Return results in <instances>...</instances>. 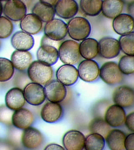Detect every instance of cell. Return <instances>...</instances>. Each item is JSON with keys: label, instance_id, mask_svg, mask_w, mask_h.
<instances>
[{"label": "cell", "instance_id": "2", "mask_svg": "<svg viewBox=\"0 0 134 150\" xmlns=\"http://www.w3.org/2000/svg\"><path fill=\"white\" fill-rule=\"evenodd\" d=\"M27 72L31 81L42 85L50 82L53 76L51 66L38 60L32 62Z\"/></svg>", "mask_w": 134, "mask_h": 150}, {"label": "cell", "instance_id": "36", "mask_svg": "<svg viewBox=\"0 0 134 150\" xmlns=\"http://www.w3.org/2000/svg\"><path fill=\"white\" fill-rule=\"evenodd\" d=\"M4 104L0 105V123L7 125L12 124V118L14 112Z\"/></svg>", "mask_w": 134, "mask_h": 150}, {"label": "cell", "instance_id": "45", "mask_svg": "<svg viewBox=\"0 0 134 150\" xmlns=\"http://www.w3.org/2000/svg\"><path fill=\"white\" fill-rule=\"evenodd\" d=\"M3 6H2V3H1V1H0V16H1V15H2V13L3 12Z\"/></svg>", "mask_w": 134, "mask_h": 150}, {"label": "cell", "instance_id": "28", "mask_svg": "<svg viewBox=\"0 0 134 150\" xmlns=\"http://www.w3.org/2000/svg\"><path fill=\"white\" fill-rule=\"evenodd\" d=\"M32 13L36 15L42 22L46 23L54 18L55 15L54 7L41 3L39 1L34 6Z\"/></svg>", "mask_w": 134, "mask_h": 150}, {"label": "cell", "instance_id": "42", "mask_svg": "<svg viewBox=\"0 0 134 150\" xmlns=\"http://www.w3.org/2000/svg\"><path fill=\"white\" fill-rule=\"evenodd\" d=\"M46 150H64L65 148L61 145L56 144H50L47 145L44 149Z\"/></svg>", "mask_w": 134, "mask_h": 150}, {"label": "cell", "instance_id": "17", "mask_svg": "<svg viewBox=\"0 0 134 150\" xmlns=\"http://www.w3.org/2000/svg\"><path fill=\"white\" fill-rule=\"evenodd\" d=\"M112 25L114 31L118 35H127L134 29V19L129 14L121 13L113 19Z\"/></svg>", "mask_w": 134, "mask_h": 150}, {"label": "cell", "instance_id": "33", "mask_svg": "<svg viewBox=\"0 0 134 150\" xmlns=\"http://www.w3.org/2000/svg\"><path fill=\"white\" fill-rule=\"evenodd\" d=\"M119 42L121 50L125 55L134 56V31L121 36Z\"/></svg>", "mask_w": 134, "mask_h": 150}, {"label": "cell", "instance_id": "40", "mask_svg": "<svg viewBox=\"0 0 134 150\" xmlns=\"http://www.w3.org/2000/svg\"><path fill=\"white\" fill-rule=\"evenodd\" d=\"M15 145L10 140L0 139V150L14 149Z\"/></svg>", "mask_w": 134, "mask_h": 150}, {"label": "cell", "instance_id": "6", "mask_svg": "<svg viewBox=\"0 0 134 150\" xmlns=\"http://www.w3.org/2000/svg\"><path fill=\"white\" fill-rule=\"evenodd\" d=\"M26 101L31 105L38 106L44 103L46 99L44 88L38 83H28L23 90Z\"/></svg>", "mask_w": 134, "mask_h": 150}, {"label": "cell", "instance_id": "29", "mask_svg": "<svg viewBox=\"0 0 134 150\" xmlns=\"http://www.w3.org/2000/svg\"><path fill=\"white\" fill-rule=\"evenodd\" d=\"M102 2L103 0H80V8L86 15L93 17L101 13Z\"/></svg>", "mask_w": 134, "mask_h": 150}, {"label": "cell", "instance_id": "3", "mask_svg": "<svg viewBox=\"0 0 134 150\" xmlns=\"http://www.w3.org/2000/svg\"><path fill=\"white\" fill-rule=\"evenodd\" d=\"M59 58L64 64L74 65L81 57L79 43L73 40L62 42L58 48Z\"/></svg>", "mask_w": 134, "mask_h": 150}, {"label": "cell", "instance_id": "27", "mask_svg": "<svg viewBox=\"0 0 134 150\" xmlns=\"http://www.w3.org/2000/svg\"><path fill=\"white\" fill-rule=\"evenodd\" d=\"M11 61L14 68L20 71H23L31 64L32 56L28 51L16 50L12 54Z\"/></svg>", "mask_w": 134, "mask_h": 150}, {"label": "cell", "instance_id": "22", "mask_svg": "<svg viewBox=\"0 0 134 150\" xmlns=\"http://www.w3.org/2000/svg\"><path fill=\"white\" fill-rule=\"evenodd\" d=\"M34 116L28 109L21 108L13 113L12 122L15 127L20 129H25L32 124Z\"/></svg>", "mask_w": 134, "mask_h": 150}, {"label": "cell", "instance_id": "24", "mask_svg": "<svg viewBox=\"0 0 134 150\" xmlns=\"http://www.w3.org/2000/svg\"><path fill=\"white\" fill-rule=\"evenodd\" d=\"M36 56L38 60L53 65L58 59V49L52 46L41 45L38 49Z\"/></svg>", "mask_w": 134, "mask_h": 150}, {"label": "cell", "instance_id": "34", "mask_svg": "<svg viewBox=\"0 0 134 150\" xmlns=\"http://www.w3.org/2000/svg\"><path fill=\"white\" fill-rule=\"evenodd\" d=\"M118 67L123 74L129 75L134 73V56L125 55L121 57Z\"/></svg>", "mask_w": 134, "mask_h": 150}, {"label": "cell", "instance_id": "37", "mask_svg": "<svg viewBox=\"0 0 134 150\" xmlns=\"http://www.w3.org/2000/svg\"><path fill=\"white\" fill-rule=\"evenodd\" d=\"M61 43L62 42H61V41L53 40L44 35L41 39V45L52 46L57 49V48H58Z\"/></svg>", "mask_w": 134, "mask_h": 150}, {"label": "cell", "instance_id": "25", "mask_svg": "<svg viewBox=\"0 0 134 150\" xmlns=\"http://www.w3.org/2000/svg\"><path fill=\"white\" fill-rule=\"evenodd\" d=\"M80 54L85 59H93L99 54V44L95 39L87 38L79 44Z\"/></svg>", "mask_w": 134, "mask_h": 150}, {"label": "cell", "instance_id": "46", "mask_svg": "<svg viewBox=\"0 0 134 150\" xmlns=\"http://www.w3.org/2000/svg\"><path fill=\"white\" fill-rule=\"evenodd\" d=\"M123 2V3H125L128 4L130 3V2H132V1H134V0H122Z\"/></svg>", "mask_w": 134, "mask_h": 150}, {"label": "cell", "instance_id": "47", "mask_svg": "<svg viewBox=\"0 0 134 150\" xmlns=\"http://www.w3.org/2000/svg\"><path fill=\"white\" fill-rule=\"evenodd\" d=\"M9 1V0H0L1 2V1H6V2H7V1Z\"/></svg>", "mask_w": 134, "mask_h": 150}, {"label": "cell", "instance_id": "21", "mask_svg": "<svg viewBox=\"0 0 134 150\" xmlns=\"http://www.w3.org/2000/svg\"><path fill=\"white\" fill-rule=\"evenodd\" d=\"M26 103L23 90L15 87L11 89L7 92L5 96L6 105L13 111L19 110Z\"/></svg>", "mask_w": 134, "mask_h": 150}, {"label": "cell", "instance_id": "11", "mask_svg": "<svg viewBox=\"0 0 134 150\" xmlns=\"http://www.w3.org/2000/svg\"><path fill=\"white\" fill-rule=\"evenodd\" d=\"M112 98L115 104L123 108L129 107L134 103V91L129 86H121L114 90Z\"/></svg>", "mask_w": 134, "mask_h": 150}, {"label": "cell", "instance_id": "1", "mask_svg": "<svg viewBox=\"0 0 134 150\" xmlns=\"http://www.w3.org/2000/svg\"><path fill=\"white\" fill-rule=\"evenodd\" d=\"M68 35L73 40L83 41L88 38L91 32V26L87 19L76 16L71 19L67 24Z\"/></svg>", "mask_w": 134, "mask_h": 150}, {"label": "cell", "instance_id": "39", "mask_svg": "<svg viewBox=\"0 0 134 150\" xmlns=\"http://www.w3.org/2000/svg\"><path fill=\"white\" fill-rule=\"evenodd\" d=\"M125 146L127 150H134V132L126 137Z\"/></svg>", "mask_w": 134, "mask_h": 150}, {"label": "cell", "instance_id": "5", "mask_svg": "<svg viewBox=\"0 0 134 150\" xmlns=\"http://www.w3.org/2000/svg\"><path fill=\"white\" fill-rule=\"evenodd\" d=\"M44 35L53 40L62 41L68 34L67 24L62 20L53 18L46 23Z\"/></svg>", "mask_w": 134, "mask_h": 150}, {"label": "cell", "instance_id": "32", "mask_svg": "<svg viewBox=\"0 0 134 150\" xmlns=\"http://www.w3.org/2000/svg\"><path fill=\"white\" fill-rule=\"evenodd\" d=\"M11 61L0 57V82H5L11 79L15 71Z\"/></svg>", "mask_w": 134, "mask_h": 150}, {"label": "cell", "instance_id": "30", "mask_svg": "<svg viewBox=\"0 0 134 150\" xmlns=\"http://www.w3.org/2000/svg\"><path fill=\"white\" fill-rule=\"evenodd\" d=\"M105 140L102 135L91 133L86 138L84 149L86 150H102L105 146Z\"/></svg>", "mask_w": 134, "mask_h": 150}, {"label": "cell", "instance_id": "10", "mask_svg": "<svg viewBox=\"0 0 134 150\" xmlns=\"http://www.w3.org/2000/svg\"><path fill=\"white\" fill-rule=\"evenodd\" d=\"M46 97L49 102L60 103L66 97L65 86L58 80L52 81L46 84L44 88Z\"/></svg>", "mask_w": 134, "mask_h": 150}, {"label": "cell", "instance_id": "31", "mask_svg": "<svg viewBox=\"0 0 134 150\" xmlns=\"http://www.w3.org/2000/svg\"><path fill=\"white\" fill-rule=\"evenodd\" d=\"M89 129L91 133L99 134L105 138L110 130V126L104 119L97 117L91 121Z\"/></svg>", "mask_w": 134, "mask_h": 150}, {"label": "cell", "instance_id": "35", "mask_svg": "<svg viewBox=\"0 0 134 150\" xmlns=\"http://www.w3.org/2000/svg\"><path fill=\"white\" fill-rule=\"evenodd\" d=\"M14 26L11 21L7 17L0 16V38H7L12 33Z\"/></svg>", "mask_w": 134, "mask_h": 150}, {"label": "cell", "instance_id": "9", "mask_svg": "<svg viewBox=\"0 0 134 150\" xmlns=\"http://www.w3.org/2000/svg\"><path fill=\"white\" fill-rule=\"evenodd\" d=\"M99 54L103 58L110 59L119 55L121 49L119 41L110 37H103L98 42Z\"/></svg>", "mask_w": 134, "mask_h": 150}, {"label": "cell", "instance_id": "7", "mask_svg": "<svg viewBox=\"0 0 134 150\" xmlns=\"http://www.w3.org/2000/svg\"><path fill=\"white\" fill-rule=\"evenodd\" d=\"M77 70L79 77L84 81H94L99 76V67L97 62L93 59L82 61L79 64Z\"/></svg>", "mask_w": 134, "mask_h": 150}, {"label": "cell", "instance_id": "26", "mask_svg": "<svg viewBox=\"0 0 134 150\" xmlns=\"http://www.w3.org/2000/svg\"><path fill=\"white\" fill-rule=\"evenodd\" d=\"M123 4L122 0H103L101 12L105 17L113 19L122 13Z\"/></svg>", "mask_w": 134, "mask_h": 150}, {"label": "cell", "instance_id": "16", "mask_svg": "<svg viewBox=\"0 0 134 150\" xmlns=\"http://www.w3.org/2000/svg\"><path fill=\"white\" fill-rule=\"evenodd\" d=\"M125 112L123 108L117 104L110 105L105 114L104 119L110 127H117L124 123Z\"/></svg>", "mask_w": 134, "mask_h": 150}, {"label": "cell", "instance_id": "48", "mask_svg": "<svg viewBox=\"0 0 134 150\" xmlns=\"http://www.w3.org/2000/svg\"><path fill=\"white\" fill-rule=\"evenodd\" d=\"M0 45H1V42H0Z\"/></svg>", "mask_w": 134, "mask_h": 150}, {"label": "cell", "instance_id": "14", "mask_svg": "<svg viewBox=\"0 0 134 150\" xmlns=\"http://www.w3.org/2000/svg\"><path fill=\"white\" fill-rule=\"evenodd\" d=\"M55 14L61 18L70 19L78 12V4L75 0H59L54 6Z\"/></svg>", "mask_w": 134, "mask_h": 150}, {"label": "cell", "instance_id": "43", "mask_svg": "<svg viewBox=\"0 0 134 150\" xmlns=\"http://www.w3.org/2000/svg\"><path fill=\"white\" fill-rule=\"evenodd\" d=\"M59 0H39V2L48 5L55 6Z\"/></svg>", "mask_w": 134, "mask_h": 150}, {"label": "cell", "instance_id": "44", "mask_svg": "<svg viewBox=\"0 0 134 150\" xmlns=\"http://www.w3.org/2000/svg\"><path fill=\"white\" fill-rule=\"evenodd\" d=\"M22 1L23 3H24L27 7H29L31 4L33 0H20Z\"/></svg>", "mask_w": 134, "mask_h": 150}, {"label": "cell", "instance_id": "18", "mask_svg": "<svg viewBox=\"0 0 134 150\" xmlns=\"http://www.w3.org/2000/svg\"><path fill=\"white\" fill-rule=\"evenodd\" d=\"M62 114V106L59 103L49 101L43 105L41 111L42 119L49 123L57 122L61 118Z\"/></svg>", "mask_w": 134, "mask_h": 150}, {"label": "cell", "instance_id": "19", "mask_svg": "<svg viewBox=\"0 0 134 150\" xmlns=\"http://www.w3.org/2000/svg\"><path fill=\"white\" fill-rule=\"evenodd\" d=\"M20 28L22 31L31 35H36L41 31L43 22L34 13L27 14L21 21Z\"/></svg>", "mask_w": 134, "mask_h": 150}, {"label": "cell", "instance_id": "15", "mask_svg": "<svg viewBox=\"0 0 134 150\" xmlns=\"http://www.w3.org/2000/svg\"><path fill=\"white\" fill-rule=\"evenodd\" d=\"M56 77L57 80L63 85L70 86L75 84L78 79V71L73 65L64 64L58 69Z\"/></svg>", "mask_w": 134, "mask_h": 150}, {"label": "cell", "instance_id": "20", "mask_svg": "<svg viewBox=\"0 0 134 150\" xmlns=\"http://www.w3.org/2000/svg\"><path fill=\"white\" fill-rule=\"evenodd\" d=\"M34 43L33 36L23 31L16 32L11 38L12 45L16 50L29 51L34 47Z\"/></svg>", "mask_w": 134, "mask_h": 150}, {"label": "cell", "instance_id": "23", "mask_svg": "<svg viewBox=\"0 0 134 150\" xmlns=\"http://www.w3.org/2000/svg\"><path fill=\"white\" fill-rule=\"evenodd\" d=\"M126 136L122 131L118 129L110 130L105 137L107 145L111 150H125V142Z\"/></svg>", "mask_w": 134, "mask_h": 150}, {"label": "cell", "instance_id": "4", "mask_svg": "<svg viewBox=\"0 0 134 150\" xmlns=\"http://www.w3.org/2000/svg\"><path fill=\"white\" fill-rule=\"evenodd\" d=\"M99 76L103 81L110 85L118 84L123 79V74L120 70L118 64L112 61L102 64L100 69Z\"/></svg>", "mask_w": 134, "mask_h": 150}, {"label": "cell", "instance_id": "12", "mask_svg": "<svg viewBox=\"0 0 134 150\" xmlns=\"http://www.w3.org/2000/svg\"><path fill=\"white\" fill-rule=\"evenodd\" d=\"M43 137L35 128L29 127L25 129L21 134V141L26 148L34 149L39 147L43 142Z\"/></svg>", "mask_w": 134, "mask_h": 150}, {"label": "cell", "instance_id": "8", "mask_svg": "<svg viewBox=\"0 0 134 150\" xmlns=\"http://www.w3.org/2000/svg\"><path fill=\"white\" fill-rule=\"evenodd\" d=\"M26 6L20 0H9L6 2L3 8V13L11 21H21L26 15Z\"/></svg>", "mask_w": 134, "mask_h": 150}, {"label": "cell", "instance_id": "41", "mask_svg": "<svg viewBox=\"0 0 134 150\" xmlns=\"http://www.w3.org/2000/svg\"><path fill=\"white\" fill-rule=\"evenodd\" d=\"M127 11L128 14L131 16L134 19V1L128 4Z\"/></svg>", "mask_w": 134, "mask_h": 150}, {"label": "cell", "instance_id": "13", "mask_svg": "<svg viewBox=\"0 0 134 150\" xmlns=\"http://www.w3.org/2000/svg\"><path fill=\"white\" fill-rule=\"evenodd\" d=\"M86 138L81 131L75 130L68 131L62 140L63 146L67 150H82L84 149Z\"/></svg>", "mask_w": 134, "mask_h": 150}, {"label": "cell", "instance_id": "38", "mask_svg": "<svg viewBox=\"0 0 134 150\" xmlns=\"http://www.w3.org/2000/svg\"><path fill=\"white\" fill-rule=\"evenodd\" d=\"M124 123L128 129L134 132V111L126 116Z\"/></svg>", "mask_w": 134, "mask_h": 150}]
</instances>
